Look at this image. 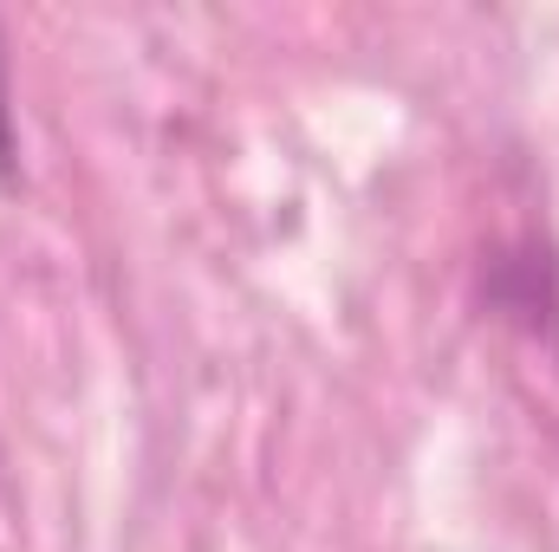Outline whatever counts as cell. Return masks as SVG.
<instances>
[{
  "label": "cell",
  "mask_w": 559,
  "mask_h": 552,
  "mask_svg": "<svg viewBox=\"0 0 559 552\" xmlns=\"http://www.w3.org/2000/svg\"><path fill=\"white\" fill-rule=\"evenodd\" d=\"M13 176V105H7V52H0V182Z\"/></svg>",
  "instance_id": "obj_1"
}]
</instances>
